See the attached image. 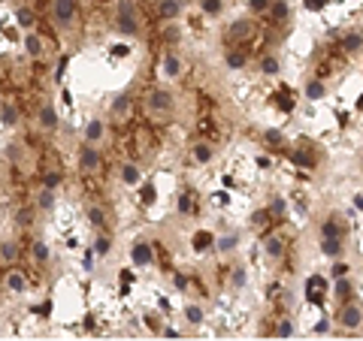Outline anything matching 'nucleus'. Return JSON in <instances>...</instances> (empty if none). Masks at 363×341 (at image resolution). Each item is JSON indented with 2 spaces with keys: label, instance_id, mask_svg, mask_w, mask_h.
Masks as SVG:
<instances>
[{
  "label": "nucleus",
  "instance_id": "nucleus-32",
  "mask_svg": "<svg viewBox=\"0 0 363 341\" xmlns=\"http://www.w3.org/2000/svg\"><path fill=\"white\" fill-rule=\"evenodd\" d=\"M109 248H112L109 236H100V239L94 242V254H97V257H106V254H109Z\"/></svg>",
  "mask_w": 363,
  "mask_h": 341
},
{
  "label": "nucleus",
  "instance_id": "nucleus-56",
  "mask_svg": "<svg viewBox=\"0 0 363 341\" xmlns=\"http://www.w3.org/2000/svg\"><path fill=\"white\" fill-rule=\"evenodd\" d=\"M348 275V263H336L333 266V278H345Z\"/></svg>",
  "mask_w": 363,
  "mask_h": 341
},
{
  "label": "nucleus",
  "instance_id": "nucleus-9",
  "mask_svg": "<svg viewBox=\"0 0 363 341\" xmlns=\"http://www.w3.org/2000/svg\"><path fill=\"white\" fill-rule=\"evenodd\" d=\"M215 245V236L209 233V230H200V233H194V239H191V248L197 251V254H203V251H209Z\"/></svg>",
  "mask_w": 363,
  "mask_h": 341
},
{
  "label": "nucleus",
  "instance_id": "nucleus-59",
  "mask_svg": "<svg viewBox=\"0 0 363 341\" xmlns=\"http://www.w3.org/2000/svg\"><path fill=\"white\" fill-rule=\"evenodd\" d=\"M145 326H149L152 332H161V326H158V320H155L152 314H145Z\"/></svg>",
  "mask_w": 363,
  "mask_h": 341
},
{
  "label": "nucleus",
  "instance_id": "nucleus-30",
  "mask_svg": "<svg viewBox=\"0 0 363 341\" xmlns=\"http://www.w3.org/2000/svg\"><path fill=\"white\" fill-rule=\"evenodd\" d=\"M270 9H272V15H275L278 21H284V18H287V12H290L284 0H275V3H270Z\"/></svg>",
  "mask_w": 363,
  "mask_h": 341
},
{
  "label": "nucleus",
  "instance_id": "nucleus-40",
  "mask_svg": "<svg viewBox=\"0 0 363 341\" xmlns=\"http://www.w3.org/2000/svg\"><path fill=\"white\" fill-rule=\"evenodd\" d=\"M61 181H64V175H61V172H46V175H43V184H46V187H52V191H55Z\"/></svg>",
  "mask_w": 363,
  "mask_h": 341
},
{
  "label": "nucleus",
  "instance_id": "nucleus-38",
  "mask_svg": "<svg viewBox=\"0 0 363 341\" xmlns=\"http://www.w3.org/2000/svg\"><path fill=\"white\" fill-rule=\"evenodd\" d=\"M230 284H233L236 290H242V287H245V269H242V266H236V269H233V275H230Z\"/></svg>",
  "mask_w": 363,
  "mask_h": 341
},
{
  "label": "nucleus",
  "instance_id": "nucleus-6",
  "mask_svg": "<svg viewBox=\"0 0 363 341\" xmlns=\"http://www.w3.org/2000/svg\"><path fill=\"white\" fill-rule=\"evenodd\" d=\"M149 106H152L155 112H170V109H173V97H170L167 91H161V88H158V91H152V94H149Z\"/></svg>",
  "mask_w": 363,
  "mask_h": 341
},
{
  "label": "nucleus",
  "instance_id": "nucleus-28",
  "mask_svg": "<svg viewBox=\"0 0 363 341\" xmlns=\"http://www.w3.org/2000/svg\"><path fill=\"white\" fill-rule=\"evenodd\" d=\"M236 242H239V239L230 233V236H221V239H215V248H218V251H233V248H236Z\"/></svg>",
  "mask_w": 363,
  "mask_h": 341
},
{
  "label": "nucleus",
  "instance_id": "nucleus-47",
  "mask_svg": "<svg viewBox=\"0 0 363 341\" xmlns=\"http://www.w3.org/2000/svg\"><path fill=\"white\" fill-rule=\"evenodd\" d=\"M88 220H91L94 226H103V223H106V214H103L100 208H88Z\"/></svg>",
  "mask_w": 363,
  "mask_h": 341
},
{
  "label": "nucleus",
  "instance_id": "nucleus-10",
  "mask_svg": "<svg viewBox=\"0 0 363 341\" xmlns=\"http://www.w3.org/2000/svg\"><path fill=\"white\" fill-rule=\"evenodd\" d=\"M321 251L327 257H339L342 254V242L339 239H330V236H321Z\"/></svg>",
  "mask_w": 363,
  "mask_h": 341
},
{
  "label": "nucleus",
  "instance_id": "nucleus-14",
  "mask_svg": "<svg viewBox=\"0 0 363 341\" xmlns=\"http://www.w3.org/2000/svg\"><path fill=\"white\" fill-rule=\"evenodd\" d=\"M324 94H327V88H324V82H321V79H312V82L306 85V97H309L312 103H315V100H321Z\"/></svg>",
  "mask_w": 363,
  "mask_h": 341
},
{
  "label": "nucleus",
  "instance_id": "nucleus-11",
  "mask_svg": "<svg viewBox=\"0 0 363 341\" xmlns=\"http://www.w3.org/2000/svg\"><path fill=\"white\" fill-rule=\"evenodd\" d=\"M40 124H43L46 130H55V127H58V112H55L52 106H43V109H40Z\"/></svg>",
  "mask_w": 363,
  "mask_h": 341
},
{
  "label": "nucleus",
  "instance_id": "nucleus-41",
  "mask_svg": "<svg viewBox=\"0 0 363 341\" xmlns=\"http://www.w3.org/2000/svg\"><path fill=\"white\" fill-rule=\"evenodd\" d=\"M33 257L40 260V263L49 260V248H46V242H33Z\"/></svg>",
  "mask_w": 363,
  "mask_h": 341
},
{
  "label": "nucleus",
  "instance_id": "nucleus-20",
  "mask_svg": "<svg viewBox=\"0 0 363 341\" xmlns=\"http://www.w3.org/2000/svg\"><path fill=\"white\" fill-rule=\"evenodd\" d=\"M100 136H103V124H100L97 118L88 121V127H85V139H88V142H97Z\"/></svg>",
  "mask_w": 363,
  "mask_h": 341
},
{
  "label": "nucleus",
  "instance_id": "nucleus-61",
  "mask_svg": "<svg viewBox=\"0 0 363 341\" xmlns=\"http://www.w3.org/2000/svg\"><path fill=\"white\" fill-rule=\"evenodd\" d=\"M324 284H327V281H324V278H318V275H312V278H309V287H324Z\"/></svg>",
  "mask_w": 363,
  "mask_h": 341
},
{
  "label": "nucleus",
  "instance_id": "nucleus-25",
  "mask_svg": "<svg viewBox=\"0 0 363 341\" xmlns=\"http://www.w3.org/2000/svg\"><path fill=\"white\" fill-rule=\"evenodd\" d=\"M0 118H3V124H18V109L15 106H3V109H0Z\"/></svg>",
  "mask_w": 363,
  "mask_h": 341
},
{
  "label": "nucleus",
  "instance_id": "nucleus-43",
  "mask_svg": "<svg viewBox=\"0 0 363 341\" xmlns=\"http://www.w3.org/2000/svg\"><path fill=\"white\" fill-rule=\"evenodd\" d=\"M275 335H278V338H290V335H294V323H290V320H281L278 329H275Z\"/></svg>",
  "mask_w": 363,
  "mask_h": 341
},
{
  "label": "nucleus",
  "instance_id": "nucleus-37",
  "mask_svg": "<svg viewBox=\"0 0 363 341\" xmlns=\"http://www.w3.org/2000/svg\"><path fill=\"white\" fill-rule=\"evenodd\" d=\"M284 211H287V203H284L281 197H278V200H272V205H270V214H275V217L281 220V217H284Z\"/></svg>",
  "mask_w": 363,
  "mask_h": 341
},
{
  "label": "nucleus",
  "instance_id": "nucleus-34",
  "mask_svg": "<svg viewBox=\"0 0 363 341\" xmlns=\"http://www.w3.org/2000/svg\"><path fill=\"white\" fill-rule=\"evenodd\" d=\"M336 296L339 299H348L351 296V281L348 278H336Z\"/></svg>",
  "mask_w": 363,
  "mask_h": 341
},
{
  "label": "nucleus",
  "instance_id": "nucleus-29",
  "mask_svg": "<svg viewBox=\"0 0 363 341\" xmlns=\"http://www.w3.org/2000/svg\"><path fill=\"white\" fill-rule=\"evenodd\" d=\"M15 254H18V245H15V242H3V245H0V257H3L6 263L15 260Z\"/></svg>",
  "mask_w": 363,
  "mask_h": 341
},
{
  "label": "nucleus",
  "instance_id": "nucleus-60",
  "mask_svg": "<svg viewBox=\"0 0 363 341\" xmlns=\"http://www.w3.org/2000/svg\"><path fill=\"white\" fill-rule=\"evenodd\" d=\"M173 281H176V287H179V290H185V287H188V278H185V275H176Z\"/></svg>",
  "mask_w": 363,
  "mask_h": 341
},
{
  "label": "nucleus",
  "instance_id": "nucleus-57",
  "mask_svg": "<svg viewBox=\"0 0 363 341\" xmlns=\"http://www.w3.org/2000/svg\"><path fill=\"white\" fill-rule=\"evenodd\" d=\"M112 55H115V58H127V55H130V49H127L124 43H118V46H112Z\"/></svg>",
  "mask_w": 363,
  "mask_h": 341
},
{
  "label": "nucleus",
  "instance_id": "nucleus-31",
  "mask_svg": "<svg viewBox=\"0 0 363 341\" xmlns=\"http://www.w3.org/2000/svg\"><path fill=\"white\" fill-rule=\"evenodd\" d=\"M127 106H130V97H127V94H118L115 103H112V112H115V115H124Z\"/></svg>",
  "mask_w": 363,
  "mask_h": 341
},
{
  "label": "nucleus",
  "instance_id": "nucleus-42",
  "mask_svg": "<svg viewBox=\"0 0 363 341\" xmlns=\"http://www.w3.org/2000/svg\"><path fill=\"white\" fill-rule=\"evenodd\" d=\"M118 15H136V3L133 0H118Z\"/></svg>",
  "mask_w": 363,
  "mask_h": 341
},
{
  "label": "nucleus",
  "instance_id": "nucleus-35",
  "mask_svg": "<svg viewBox=\"0 0 363 341\" xmlns=\"http://www.w3.org/2000/svg\"><path fill=\"white\" fill-rule=\"evenodd\" d=\"M185 317H188V323H194V326L203 323V311H200L197 305H188V308H185Z\"/></svg>",
  "mask_w": 363,
  "mask_h": 341
},
{
  "label": "nucleus",
  "instance_id": "nucleus-3",
  "mask_svg": "<svg viewBox=\"0 0 363 341\" xmlns=\"http://www.w3.org/2000/svg\"><path fill=\"white\" fill-rule=\"evenodd\" d=\"M130 260H133V266H152V260H155V251L149 242H133L130 248Z\"/></svg>",
  "mask_w": 363,
  "mask_h": 341
},
{
  "label": "nucleus",
  "instance_id": "nucleus-16",
  "mask_svg": "<svg viewBox=\"0 0 363 341\" xmlns=\"http://www.w3.org/2000/svg\"><path fill=\"white\" fill-rule=\"evenodd\" d=\"M321 236H330V239H339V236H342V226H339V223H336V220L330 217V220H324V223H321Z\"/></svg>",
  "mask_w": 363,
  "mask_h": 341
},
{
  "label": "nucleus",
  "instance_id": "nucleus-19",
  "mask_svg": "<svg viewBox=\"0 0 363 341\" xmlns=\"http://www.w3.org/2000/svg\"><path fill=\"white\" fill-rule=\"evenodd\" d=\"M245 61H248V58H245L242 52H227V55H224V64H227L230 69H239V67H245Z\"/></svg>",
  "mask_w": 363,
  "mask_h": 341
},
{
  "label": "nucleus",
  "instance_id": "nucleus-7",
  "mask_svg": "<svg viewBox=\"0 0 363 341\" xmlns=\"http://www.w3.org/2000/svg\"><path fill=\"white\" fill-rule=\"evenodd\" d=\"M179 12H182V0H161L158 3V18H164V21L176 18Z\"/></svg>",
  "mask_w": 363,
  "mask_h": 341
},
{
  "label": "nucleus",
  "instance_id": "nucleus-8",
  "mask_svg": "<svg viewBox=\"0 0 363 341\" xmlns=\"http://www.w3.org/2000/svg\"><path fill=\"white\" fill-rule=\"evenodd\" d=\"M115 27H118V33L133 36V33L139 30V18H136V15H118V18H115Z\"/></svg>",
  "mask_w": 363,
  "mask_h": 341
},
{
  "label": "nucleus",
  "instance_id": "nucleus-52",
  "mask_svg": "<svg viewBox=\"0 0 363 341\" xmlns=\"http://www.w3.org/2000/svg\"><path fill=\"white\" fill-rule=\"evenodd\" d=\"M251 220H254V226H264V223L270 220V211H267V208H261V211H254V217H251Z\"/></svg>",
  "mask_w": 363,
  "mask_h": 341
},
{
  "label": "nucleus",
  "instance_id": "nucleus-21",
  "mask_svg": "<svg viewBox=\"0 0 363 341\" xmlns=\"http://www.w3.org/2000/svg\"><path fill=\"white\" fill-rule=\"evenodd\" d=\"M121 178H124V184H139V169L133 163H124L121 166Z\"/></svg>",
  "mask_w": 363,
  "mask_h": 341
},
{
  "label": "nucleus",
  "instance_id": "nucleus-18",
  "mask_svg": "<svg viewBox=\"0 0 363 341\" xmlns=\"http://www.w3.org/2000/svg\"><path fill=\"white\" fill-rule=\"evenodd\" d=\"M24 49H27V55L36 58V55L43 52V40H40V36H33V33H27V36H24Z\"/></svg>",
  "mask_w": 363,
  "mask_h": 341
},
{
  "label": "nucleus",
  "instance_id": "nucleus-15",
  "mask_svg": "<svg viewBox=\"0 0 363 341\" xmlns=\"http://www.w3.org/2000/svg\"><path fill=\"white\" fill-rule=\"evenodd\" d=\"M158 200V191H155V184H142V191H139V203L149 208L152 203Z\"/></svg>",
  "mask_w": 363,
  "mask_h": 341
},
{
  "label": "nucleus",
  "instance_id": "nucleus-26",
  "mask_svg": "<svg viewBox=\"0 0 363 341\" xmlns=\"http://www.w3.org/2000/svg\"><path fill=\"white\" fill-rule=\"evenodd\" d=\"M130 281H133V272H130V269H121V275H118V287H121L118 293H121V296L130 293Z\"/></svg>",
  "mask_w": 363,
  "mask_h": 341
},
{
  "label": "nucleus",
  "instance_id": "nucleus-49",
  "mask_svg": "<svg viewBox=\"0 0 363 341\" xmlns=\"http://www.w3.org/2000/svg\"><path fill=\"white\" fill-rule=\"evenodd\" d=\"M15 18H18V24H21V27H30V24H33V12H30V9H18V15H15Z\"/></svg>",
  "mask_w": 363,
  "mask_h": 341
},
{
  "label": "nucleus",
  "instance_id": "nucleus-55",
  "mask_svg": "<svg viewBox=\"0 0 363 341\" xmlns=\"http://www.w3.org/2000/svg\"><path fill=\"white\" fill-rule=\"evenodd\" d=\"M94 257H97L94 251H85V257H82V266H85V272H91V269H94Z\"/></svg>",
  "mask_w": 363,
  "mask_h": 341
},
{
  "label": "nucleus",
  "instance_id": "nucleus-2",
  "mask_svg": "<svg viewBox=\"0 0 363 341\" xmlns=\"http://www.w3.org/2000/svg\"><path fill=\"white\" fill-rule=\"evenodd\" d=\"M55 21L61 24V27H67L73 18H76V0H55Z\"/></svg>",
  "mask_w": 363,
  "mask_h": 341
},
{
  "label": "nucleus",
  "instance_id": "nucleus-62",
  "mask_svg": "<svg viewBox=\"0 0 363 341\" xmlns=\"http://www.w3.org/2000/svg\"><path fill=\"white\" fill-rule=\"evenodd\" d=\"M161 332H164V338H179V332H176V329H170V326H167V329H161Z\"/></svg>",
  "mask_w": 363,
  "mask_h": 341
},
{
  "label": "nucleus",
  "instance_id": "nucleus-24",
  "mask_svg": "<svg viewBox=\"0 0 363 341\" xmlns=\"http://www.w3.org/2000/svg\"><path fill=\"white\" fill-rule=\"evenodd\" d=\"M264 248H267V254H270V257H281V254H284V242H281V239H275V236H272V239H267V245H264Z\"/></svg>",
  "mask_w": 363,
  "mask_h": 341
},
{
  "label": "nucleus",
  "instance_id": "nucleus-27",
  "mask_svg": "<svg viewBox=\"0 0 363 341\" xmlns=\"http://www.w3.org/2000/svg\"><path fill=\"white\" fill-rule=\"evenodd\" d=\"M272 103H275V109H281V112H294V100L284 97V94H272Z\"/></svg>",
  "mask_w": 363,
  "mask_h": 341
},
{
  "label": "nucleus",
  "instance_id": "nucleus-13",
  "mask_svg": "<svg viewBox=\"0 0 363 341\" xmlns=\"http://www.w3.org/2000/svg\"><path fill=\"white\" fill-rule=\"evenodd\" d=\"M6 287H9L12 293H24V290H27V281H24L21 272H9V275H6Z\"/></svg>",
  "mask_w": 363,
  "mask_h": 341
},
{
  "label": "nucleus",
  "instance_id": "nucleus-5",
  "mask_svg": "<svg viewBox=\"0 0 363 341\" xmlns=\"http://www.w3.org/2000/svg\"><path fill=\"white\" fill-rule=\"evenodd\" d=\"M360 320H363V314H360V308H357V305H345V308L339 311V323H342L345 329H357V326H360Z\"/></svg>",
  "mask_w": 363,
  "mask_h": 341
},
{
  "label": "nucleus",
  "instance_id": "nucleus-33",
  "mask_svg": "<svg viewBox=\"0 0 363 341\" xmlns=\"http://www.w3.org/2000/svg\"><path fill=\"white\" fill-rule=\"evenodd\" d=\"M52 308H55L52 302H43V305H33V308H30V314H36V317H43V320H49V317H52Z\"/></svg>",
  "mask_w": 363,
  "mask_h": 341
},
{
  "label": "nucleus",
  "instance_id": "nucleus-22",
  "mask_svg": "<svg viewBox=\"0 0 363 341\" xmlns=\"http://www.w3.org/2000/svg\"><path fill=\"white\" fill-rule=\"evenodd\" d=\"M36 205H40L43 211H49V208H55V194H52V187H46V191L36 197Z\"/></svg>",
  "mask_w": 363,
  "mask_h": 341
},
{
  "label": "nucleus",
  "instance_id": "nucleus-63",
  "mask_svg": "<svg viewBox=\"0 0 363 341\" xmlns=\"http://www.w3.org/2000/svg\"><path fill=\"white\" fill-rule=\"evenodd\" d=\"M354 205H357V208L363 211V197H354Z\"/></svg>",
  "mask_w": 363,
  "mask_h": 341
},
{
  "label": "nucleus",
  "instance_id": "nucleus-17",
  "mask_svg": "<svg viewBox=\"0 0 363 341\" xmlns=\"http://www.w3.org/2000/svg\"><path fill=\"white\" fill-rule=\"evenodd\" d=\"M261 72H264V75H278V72H281L278 58H264V61H261Z\"/></svg>",
  "mask_w": 363,
  "mask_h": 341
},
{
  "label": "nucleus",
  "instance_id": "nucleus-53",
  "mask_svg": "<svg viewBox=\"0 0 363 341\" xmlns=\"http://www.w3.org/2000/svg\"><path fill=\"white\" fill-rule=\"evenodd\" d=\"M312 329H315V335H324V332H330V320H327V317H321V320H318Z\"/></svg>",
  "mask_w": 363,
  "mask_h": 341
},
{
  "label": "nucleus",
  "instance_id": "nucleus-36",
  "mask_svg": "<svg viewBox=\"0 0 363 341\" xmlns=\"http://www.w3.org/2000/svg\"><path fill=\"white\" fill-rule=\"evenodd\" d=\"M194 157H197L200 163H209V160H212V148H209V145H197V148H194Z\"/></svg>",
  "mask_w": 363,
  "mask_h": 341
},
{
  "label": "nucleus",
  "instance_id": "nucleus-50",
  "mask_svg": "<svg viewBox=\"0 0 363 341\" xmlns=\"http://www.w3.org/2000/svg\"><path fill=\"white\" fill-rule=\"evenodd\" d=\"M294 163H297V166H315V160H312L309 154H303V151H297V154H294Z\"/></svg>",
  "mask_w": 363,
  "mask_h": 341
},
{
  "label": "nucleus",
  "instance_id": "nucleus-12",
  "mask_svg": "<svg viewBox=\"0 0 363 341\" xmlns=\"http://www.w3.org/2000/svg\"><path fill=\"white\" fill-rule=\"evenodd\" d=\"M179 72H182V61L176 55H167L164 58V75H167V79H176Z\"/></svg>",
  "mask_w": 363,
  "mask_h": 341
},
{
  "label": "nucleus",
  "instance_id": "nucleus-58",
  "mask_svg": "<svg viewBox=\"0 0 363 341\" xmlns=\"http://www.w3.org/2000/svg\"><path fill=\"white\" fill-rule=\"evenodd\" d=\"M30 220H33V211H30V208H24V211L18 214V223H21V226H27Z\"/></svg>",
  "mask_w": 363,
  "mask_h": 341
},
{
  "label": "nucleus",
  "instance_id": "nucleus-44",
  "mask_svg": "<svg viewBox=\"0 0 363 341\" xmlns=\"http://www.w3.org/2000/svg\"><path fill=\"white\" fill-rule=\"evenodd\" d=\"M67 67H70V55H64L61 61H58V69H55V82L61 85V79H64V72H67Z\"/></svg>",
  "mask_w": 363,
  "mask_h": 341
},
{
  "label": "nucleus",
  "instance_id": "nucleus-39",
  "mask_svg": "<svg viewBox=\"0 0 363 341\" xmlns=\"http://www.w3.org/2000/svg\"><path fill=\"white\" fill-rule=\"evenodd\" d=\"M200 6L209 15H218V12H221V0H200Z\"/></svg>",
  "mask_w": 363,
  "mask_h": 341
},
{
  "label": "nucleus",
  "instance_id": "nucleus-45",
  "mask_svg": "<svg viewBox=\"0 0 363 341\" xmlns=\"http://www.w3.org/2000/svg\"><path fill=\"white\" fill-rule=\"evenodd\" d=\"M270 3H272V0H248V9L251 12H267Z\"/></svg>",
  "mask_w": 363,
  "mask_h": 341
},
{
  "label": "nucleus",
  "instance_id": "nucleus-1",
  "mask_svg": "<svg viewBox=\"0 0 363 341\" xmlns=\"http://www.w3.org/2000/svg\"><path fill=\"white\" fill-rule=\"evenodd\" d=\"M254 33V21H248V18H239V21H233L230 27H227V43H245L248 36Z\"/></svg>",
  "mask_w": 363,
  "mask_h": 341
},
{
  "label": "nucleus",
  "instance_id": "nucleus-54",
  "mask_svg": "<svg viewBox=\"0 0 363 341\" xmlns=\"http://www.w3.org/2000/svg\"><path fill=\"white\" fill-rule=\"evenodd\" d=\"M303 6H306V9H312V12H318V9H324V6H327V0H303Z\"/></svg>",
  "mask_w": 363,
  "mask_h": 341
},
{
  "label": "nucleus",
  "instance_id": "nucleus-46",
  "mask_svg": "<svg viewBox=\"0 0 363 341\" xmlns=\"http://www.w3.org/2000/svg\"><path fill=\"white\" fill-rule=\"evenodd\" d=\"M264 139H267L270 145H281V142H284V133H281V130H267Z\"/></svg>",
  "mask_w": 363,
  "mask_h": 341
},
{
  "label": "nucleus",
  "instance_id": "nucleus-23",
  "mask_svg": "<svg viewBox=\"0 0 363 341\" xmlns=\"http://www.w3.org/2000/svg\"><path fill=\"white\" fill-rule=\"evenodd\" d=\"M360 46H363V36H360V33H348L345 40H342V49H345V52H357Z\"/></svg>",
  "mask_w": 363,
  "mask_h": 341
},
{
  "label": "nucleus",
  "instance_id": "nucleus-4",
  "mask_svg": "<svg viewBox=\"0 0 363 341\" xmlns=\"http://www.w3.org/2000/svg\"><path fill=\"white\" fill-rule=\"evenodd\" d=\"M79 166H82L85 172H94V169L100 166V154H97L94 145H82V151H79Z\"/></svg>",
  "mask_w": 363,
  "mask_h": 341
},
{
  "label": "nucleus",
  "instance_id": "nucleus-48",
  "mask_svg": "<svg viewBox=\"0 0 363 341\" xmlns=\"http://www.w3.org/2000/svg\"><path fill=\"white\" fill-rule=\"evenodd\" d=\"M179 211H182V214H188V211H191V194H188V191H185V194H179Z\"/></svg>",
  "mask_w": 363,
  "mask_h": 341
},
{
  "label": "nucleus",
  "instance_id": "nucleus-51",
  "mask_svg": "<svg viewBox=\"0 0 363 341\" xmlns=\"http://www.w3.org/2000/svg\"><path fill=\"white\" fill-rule=\"evenodd\" d=\"M179 36H182V30H179V27H176V24H173V27H167V30H164V40H167V43H176V40H179Z\"/></svg>",
  "mask_w": 363,
  "mask_h": 341
}]
</instances>
